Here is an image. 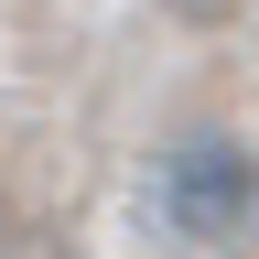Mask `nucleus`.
Segmentation results:
<instances>
[{
	"label": "nucleus",
	"instance_id": "1",
	"mask_svg": "<svg viewBox=\"0 0 259 259\" xmlns=\"http://www.w3.org/2000/svg\"><path fill=\"white\" fill-rule=\"evenodd\" d=\"M162 227L184 248H238L259 238V151L238 130H184L162 151Z\"/></svg>",
	"mask_w": 259,
	"mask_h": 259
}]
</instances>
